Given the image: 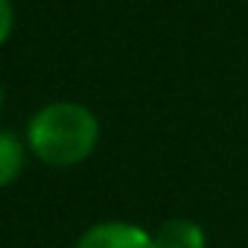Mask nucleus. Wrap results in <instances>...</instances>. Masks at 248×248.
Listing matches in <instances>:
<instances>
[{
  "instance_id": "nucleus-1",
  "label": "nucleus",
  "mask_w": 248,
  "mask_h": 248,
  "mask_svg": "<svg viewBox=\"0 0 248 248\" xmlns=\"http://www.w3.org/2000/svg\"><path fill=\"white\" fill-rule=\"evenodd\" d=\"M99 117L73 99H56L41 105L24 129V140L30 155H35L47 167H79L99 146Z\"/></svg>"
},
{
  "instance_id": "nucleus-2",
  "label": "nucleus",
  "mask_w": 248,
  "mask_h": 248,
  "mask_svg": "<svg viewBox=\"0 0 248 248\" xmlns=\"http://www.w3.org/2000/svg\"><path fill=\"white\" fill-rule=\"evenodd\" d=\"M76 248H155V239L152 231H146L138 222L105 219V222H93L76 239Z\"/></svg>"
},
{
  "instance_id": "nucleus-3",
  "label": "nucleus",
  "mask_w": 248,
  "mask_h": 248,
  "mask_svg": "<svg viewBox=\"0 0 248 248\" xmlns=\"http://www.w3.org/2000/svg\"><path fill=\"white\" fill-rule=\"evenodd\" d=\"M155 248H207V233L196 219L175 216L152 231Z\"/></svg>"
},
{
  "instance_id": "nucleus-4",
  "label": "nucleus",
  "mask_w": 248,
  "mask_h": 248,
  "mask_svg": "<svg viewBox=\"0 0 248 248\" xmlns=\"http://www.w3.org/2000/svg\"><path fill=\"white\" fill-rule=\"evenodd\" d=\"M27 158H30V146L21 135L0 129V190L12 187L24 170H27Z\"/></svg>"
},
{
  "instance_id": "nucleus-5",
  "label": "nucleus",
  "mask_w": 248,
  "mask_h": 248,
  "mask_svg": "<svg viewBox=\"0 0 248 248\" xmlns=\"http://www.w3.org/2000/svg\"><path fill=\"white\" fill-rule=\"evenodd\" d=\"M12 30H15V6L12 0H0V47L12 38Z\"/></svg>"
},
{
  "instance_id": "nucleus-6",
  "label": "nucleus",
  "mask_w": 248,
  "mask_h": 248,
  "mask_svg": "<svg viewBox=\"0 0 248 248\" xmlns=\"http://www.w3.org/2000/svg\"><path fill=\"white\" fill-rule=\"evenodd\" d=\"M0 108H3V85H0Z\"/></svg>"
}]
</instances>
